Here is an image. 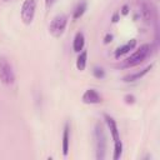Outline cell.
Instances as JSON below:
<instances>
[{
  "label": "cell",
  "mask_w": 160,
  "mask_h": 160,
  "mask_svg": "<svg viewBox=\"0 0 160 160\" xmlns=\"http://www.w3.org/2000/svg\"><path fill=\"white\" fill-rule=\"evenodd\" d=\"M94 145H95V158L98 160H104L106 155V135L100 122H96L94 128Z\"/></svg>",
  "instance_id": "6da1fadb"
},
{
  "label": "cell",
  "mask_w": 160,
  "mask_h": 160,
  "mask_svg": "<svg viewBox=\"0 0 160 160\" xmlns=\"http://www.w3.org/2000/svg\"><path fill=\"white\" fill-rule=\"evenodd\" d=\"M151 52V45L149 44H142L140 48H138L129 58H126V60L124 61V66L126 68H132L136 66L139 64H141Z\"/></svg>",
  "instance_id": "7a4b0ae2"
},
{
  "label": "cell",
  "mask_w": 160,
  "mask_h": 160,
  "mask_svg": "<svg viewBox=\"0 0 160 160\" xmlns=\"http://www.w3.org/2000/svg\"><path fill=\"white\" fill-rule=\"evenodd\" d=\"M0 82L6 86H11L15 82V74L9 60L0 55Z\"/></svg>",
  "instance_id": "3957f363"
},
{
  "label": "cell",
  "mask_w": 160,
  "mask_h": 160,
  "mask_svg": "<svg viewBox=\"0 0 160 160\" xmlns=\"http://www.w3.org/2000/svg\"><path fill=\"white\" fill-rule=\"evenodd\" d=\"M66 25H68V16L64 14H59L51 20L49 25V32L54 38H60L64 34Z\"/></svg>",
  "instance_id": "277c9868"
},
{
  "label": "cell",
  "mask_w": 160,
  "mask_h": 160,
  "mask_svg": "<svg viewBox=\"0 0 160 160\" xmlns=\"http://www.w3.org/2000/svg\"><path fill=\"white\" fill-rule=\"evenodd\" d=\"M138 6H139V12H140L141 18L146 22L155 21V19H156V9L149 0H138Z\"/></svg>",
  "instance_id": "5b68a950"
},
{
  "label": "cell",
  "mask_w": 160,
  "mask_h": 160,
  "mask_svg": "<svg viewBox=\"0 0 160 160\" xmlns=\"http://www.w3.org/2000/svg\"><path fill=\"white\" fill-rule=\"evenodd\" d=\"M36 10V0H24L21 6V20L24 24L29 25L32 22Z\"/></svg>",
  "instance_id": "8992f818"
},
{
  "label": "cell",
  "mask_w": 160,
  "mask_h": 160,
  "mask_svg": "<svg viewBox=\"0 0 160 160\" xmlns=\"http://www.w3.org/2000/svg\"><path fill=\"white\" fill-rule=\"evenodd\" d=\"M82 101L85 104H99L101 101L100 94L94 89H88L82 94Z\"/></svg>",
  "instance_id": "52a82bcc"
},
{
  "label": "cell",
  "mask_w": 160,
  "mask_h": 160,
  "mask_svg": "<svg viewBox=\"0 0 160 160\" xmlns=\"http://www.w3.org/2000/svg\"><path fill=\"white\" fill-rule=\"evenodd\" d=\"M104 119H105V121H106V124H108V126L110 129V132H111V136H112L114 142L115 141H119L120 140V136H119V130H118V126H116L115 120L110 115H108V114H104Z\"/></svg>",
  "instance_id": "ba28073f"
},
{
  "label": "cell",
  "mask_w": 160,
  "mask_h": 160,
  "mask_svg": "<svg viewBox=\"0 0 160 160\" xmlns=\"http://www.w3.org/2000/svg\"><path fill=\"white\" fill-rule=\"evenodd\" d=\"M136 46V40L135 39H131L130 41H128L125 45H122V46H120V48H118L116 50H115V58L118 59V58H120V56H122V55H125V54H128L130 50H132Z\"/></svg>",
  "instance_id": "9c48e42d"
},
{
  "label": "cell",
  "mask_w": 160,
  "mask_h": 160,
  "mask_svg": "<svg viewBox=\"0 0 160 160\" xmlns=\"http://www.w3.org/2000/svg\"><path fill=\"white\" fill-rule=\"evenodd\" d=\"M84 45H85V36L81 31H79L75 34V38L72 41V49L75 52H80L84 49Z\"/></svg>",
  "instance_id": "30bf717a"
},
{
  "label": "cell",
  "mask_w": 160,
  "mask_h": 160,
  "mask_svg": "<svg viewBox=\"0 0 160 160\" xmlns=\"http://www.w3.org/2000/svg\"><path fill=\"white\" fill-rule=\"evenodd\" d=\"M152 68V65H149V66H146L145 69H142L141 71H138V72H134V74H130V75H126V76H124V81L125 82H132V81H136V80H140L145 74H148V71L150 70Z\"/></svg>",
  "instance_id": "8fae6325"
},
{
  "label": "cell",
  "mask_w": 160,
  "mask_h": 160,
  "mask_svg": "<svg viewBox=\"0 0 160 160\" xmlns=\"http://www.w3.org/2000/svg\"><path fill=\"white\" fill-rule=\"evenodd\" d=\"M69 142H70V130L69 124H65L64 131H62V155L68 156L69 154Z\"/></svg>",
  "instance_id": "7c38bea8"
},
{
  "label": "cell",
  "mask_w": 160,
  "mask_h": 160,
  "mask_svg": "<svg viewBox=\"0 0 160 160\" xmlns=\"http://www.w3.org/2000/svg\"><path fill=\"white\" fill-rule=\"evenodd\" d=\"M86 60H88V52H86V50H81L79 52L78 59H76V68H78V70H80V71L85 70V68H86Z\"/></svg>",
  "instance_id": "4fadbf2b"
},
{
  "label": "cell",
  "mask_w": 160,
  "mask_h": 160,
  "mask_svg": "<svg viewBox=\"0 0 160 160\" xmlns=\"http://www.w3.org/2000/svg\"><path fill=\"white\" fill-rule=\"evenodd\" d=\"M85 10H86V2L85 1H81L76 8H75V11H74V15H72V19H79L80 16H82L84 15V12H85Z\"/></svg>",
  "instance_id": "5bb4252c"
},
{
  "label": "cell",
  "mask_w": 160,
  "mask_h": 160,
  "mask_svg": "<svg viewBox=\"0 0 160 160\" xmlns=\"http://www.w3.org/2000/svg\"><path fill=\"white\" fill-rule=\"evenodd\" d=\"M121 154H122V142H121V140H119V141L114 142V155H112V159L114 160L120 159Z\"/></svg>",
  "instance_id": "9a60e30c"
},
{
  "label": "cell",
  "mask_w": 160,
  "mask_h": 160,
  "mask_svg": "<svg viewBox=\"0 0 160 160\" xmlns=\"http://www.w3.org/2000/svg\"><path fill=\"white\" fill-rule=\"evenodd\" d=\"M92 74H94V76H95L96 79H102V78H105V71H104L102 68H98V66L94 68Z\"/></svg>",
  "instance_id": "2e32d148"
},
{
  "label": "cell",
  "mask_w": 160,
  "mask_h": 160,
  "mask_svg": "<svg viewBox=\"0 0 160 160\" xmlns=\"http://www.w3.org/2000/svg\"><path fill=\"white\" fill-rule=\"evenodd\" d=\"M124 100H125L126 104H134V102H135V98H134L132 95H126V96L124 98Z\"/></svg>",
  "instance_id": "e0dca14e"
},
{
  "label": "cell",
  "mask_w": 160,
  "mask_h": 160,
  "mask_svg": "<svg viewBox=\"0 0 160 160\" xmlns=\"http://www.w3.org/2000/svg\"><path fill=\"white\" fill-rule=\"evenodd\" d=\"M111 39H112V35L108 34V35L105 36V40H104V42H105V44H108V42H110V41H111Z\"/></svg>",
  "instance_id": "ac0fdd59"
},
{
  "label": "cell",
  "mask_w": 160,
  "mask_h": 160,
  "mask_svg": "<svg viewBox=\"0 0 160 160\" xmlns=\"http://www.w3.org/2000/svg\"><path fill=\"white\" fill-rule=\"evenodd\" d=\"M128 9H129V8H128V5H124V6L121 8V12H122L124 15H126V14L129 12V10H128Z\"/></svg>",
  "instance_id": "d6986e66"
},
{
  "label": "cell",
  "mask_w": 160,
  "mask_h": 160,
  "mask_svg": "<svg viewBox=\"0 0 160 160\" xmlns=\"http://www.w3.org/2000/svg\"><path fill=\"white\" fill-rule=\"evenodd\" d=\"M54 2H55V0H45V5H46V8H50Z\"/></svg>",
  "instance_id": "ffe728a7"
},
{
  "label": "cell",
  "mask_w": 160,
  "mask_h": 160,
  "mask_svg": "<svg viewBox=\"0 0 160 160\" xmlns=\"http://www.w3.org/2000/svg\"><path fill=\"white\" fill-rule=\"evenodd\" d=\"M112 21H114V22H116V21H118V14H115V15L112 16Z\"/></svg>",
  "instance_id": "44dd1931"
},
{
  "label": "cell",
  "mask_w": 160,
  "mask_h": 160,
  "mask_svg": "<svg viewBox=\"0 0 160 160\" xmlns=\"http://www.w3.org/2000/svg\"><path fill=\"white\" fill-rule=\"evenodd\" d=\"M4 1H10V0H4Z\"/></svg>",
  "instance_id": "7402d4cb"
}]
</instances>
